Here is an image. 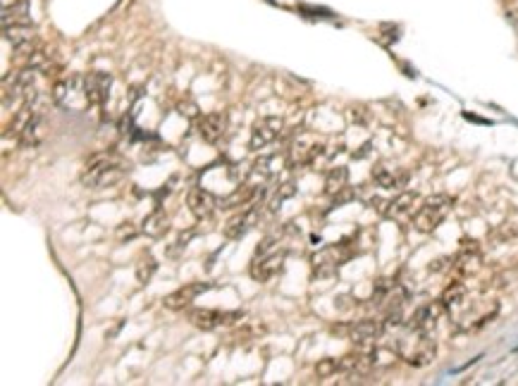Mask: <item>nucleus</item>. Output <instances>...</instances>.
<instances>
[{
  "instance_id": "4",
  "label": "nucleus",
  "mask_w": 518,
  "mask_h": 386,
  "mask_svg": "<svg viewBox=\"0 0 518 386\" xmlns=\"http://www.w3.org/2000/svg\"><path fill=\"white\" fill-rule=\"evenodd\" d=\"M284 131V122L282 117H275V115H267V117H260L251 129V139H248V148L251 151H263L265 146L275 144Z\"/></svg>"
},
{
  "instance_id": "11",
  "label": "nucleus",
  "mask_w": 518,
  "mask_h": 386,
  "mask_svg": "<svg viewBox=\"0 0 518 386\" xmlns=\"http://www.w3.org/2000/svg\"><path fill=\"white\" fill-rule=\"evenodd\" d=\"M3 38L8 43H12V48L19 50V53H31V48H34V38H36V31L31 27L29 22H22V24H10V27H3Z\"/></svg>"
},
{
  "instance_id": "25",
  "label": "nucleus",
  "mask_w": 518,
  "mask_h": 386,
  "mask_svg": "<svg viewBox=\"0 0 518 386\" xmlns=\"http://www.w3.org/2000/svg\"><path fill=\"white\" fill-rule=\"evenodd\" d=\"M340 372V363L337 360H332V358H325V360H318V365H316V375L321 377V379H328L332 375H337Z\"/></svg>"
},
{
  "instance_id": "6",
  "label": "nucleus",
  "mask_w": 518,
  "mask_h": 386,
  "mask_svg": "<svg viewBox=\"0 0 518 386\" xmlns=\"http://www.w3.org/2000/svg\"><path fill=\"white\" fill-rule=\"evenodd\" d=\"M258 220H260V205H255V203L246 205L244 210L236 212L232 220L227 222L225 236H227V239H232V241L244 239L248 231H251V229L255 227V224H258Z\"/></svg>"
},
{
  "instance_id": "17",
  "label": "nucleus",
  "mask_w": 518,
  "mask_h": 386,
  "mask_svg": "<svg viewBox=\"0 0 518 386\" xmlns=\"http://www.w3.org/2000/svg\"><path fill=\"white\" fill-rule=\"evenodd\" d=\"M373 182L380 186V189H404L408 182V175L406 172L392 170V167H387V165H375Z\"/></svg>"
},
{
  "instance_id": "18",
  "label": "nucleus",
  "mask_w": 518,
  "mask_h": 386,
  "mask_svg": "<svg viewBox=\"0 0 518 386\" xmlns=\"http://www.w3.org/2000/svg\"><path fill=\"white\" fill-rule=\"evenodd\" d=\"M255 193H258V186H255V184H248V186H239V189H234L232 193H229L227 198H222V201L217 203V205H220L222 210H232V208H246V205H251V203H253Z\"/></svg>"
},
{
  "instance_id": "27",
  "label": "nucleus",
  "mask_w": 518,
  "mask_h": 386,
  "mask_svg": "<svg viewBox=\"0 0 518 386\" xmlns=\"http://www.w3.org/2000/svg\"><path fill=\"white\" fill-rule=\"evenodd\" d=\"M117 236H120V239H122V241H125V239H132V236H137V229H134L132 224L127 222V224H122V227H120Z\"/></svg>"
},
{
  "instance_id": "20",
  "label": "nucleus",
  "mask_w": 518,
  "mask_h": 386,
  "mask_svg": "<svg viewBox=\"0 0 518 386\" xmlns=\"http://www.w3.org/2000/svg\"><path fill=\"white\" fill-rule=\"evenodd\" d=\"M347 182H349L347 167H332L328 172V177H325V193H328V196H337L340 191L347 189Z\"/></svg>"
},
{
  "instance_id": "15",
  "label": "nucleus",
  "mask_w": 518,
  "mask_h": 386,
  "mask_svg": "<svg viewBox=\"0 0 518 386\" xmlns=\"http://www.w3.org/2000/svg\"><path fill=\"white\" fill-rule=\"evenodd\" d=\"M208 288H210L208 284H187V286H182V288H177V291L165 296L163 305L170 308V310H184V308H189L191 303H194V298L198 293L208 291Z\"/></svg>"
},
{
  "instance_id": "13",
  "label": "nucleus",
  "mask_w": 518,
  "mask_h": 386,
  "mask_svg": "<svg viewBox=\"0 0 518 386\" xmlns=\"http://www.w3.org/2000/svg\"><path fill=\"white\" fill-rule=\"evenodd\" d=\"M113 86V76L105 72H91L86 74V98L88 105H103L108 100V93H110Z\"/></svg>"
},
{
  "instance_id": "8",
  "label": "nucleus",
  "mask_w": 518,
  "mask_h": 386,
  "mask_svg": "<svg viewBox=\"0 0 518 386\" xmlns=\"http://www.w3.org/2000/svg\"><path fill=\"white\" fill-rule=\"evenodd\" d=\"M401 356L406 358V363L411 368H427L432 363L434 356H437V344L427 337V334H418V339L413 341L411 351H404Z\"/></svg>"
},
{
  "instance_id": "26",
  "label": "nucleus",
  "mask_w": 518,
  "mask_h": 386,
  "mask_svg": "<svg viewBox=\"0 0 518 386\" xmlns=\"http://www.w3.org/2000/svg\"><path fill=\"white\" fill-rule=\"evenodd\" d=\"M177 110L182 112V115H187V117H191V119H196L198 117V105L194 100H179V105H177Z\"/></svg>"
},
{
  "instance_id": "16",
  "label": "nucleus",
  "mask_w": 518,
  "mask_h": 386,
  "mask_svg": "<svg viewBox=\"0 0 518 386\" xmlns=\"http://www.w3.org/2000/svg\"><path fill=\"white\" fill-rule=\"evenodd\" d=\"M415 201H418V193L401 191L399 196H394L392 201L385 203V208H382V215H385L387 220H401V217H406V215H411V212H413Z\"/></svg>"
},
{
  "instance_id": "3",
  "label": "nucleus",
  "mask_w": 518,
  "mask_h": 386,
  "mask_svg": "<svg viewBox=\"0 0 518 386\" xmlns=\"http://www.w3.org/2000/svg\"><path fill=\"white\" fill-rule=\"evenodd\" d=\"M323 151H325V146L321 144V141H318L316 136H311V134L301 131V134H297L294 144L289 146V153H287V165H289L292 170L313 165Z\"/></svg>"
},
{
  "instance_id": "12",
  "label": "nucleus",
  "mask_w": 518,
  "mask_h": 386,
  "mask_svg": "<svg viewBox=\"0 0 518 386\" xmlns=\"http://www.w3.org/2000/svg\"><path fill=\"white\" fill-rule=\"evenodd\" d=\"M187 208L196 220H206V217L213 215V210L217 208V201L208 189H201V186H198V189H191L187 193Z\"/></svg>"
},
{
  "instance_id": "5",
  "label": "nucleus",
  "mask_w": 518,
  "mask_h": 386,
  "mask_svg": "<svg viewBox=\"0 0 518 386\" xmlns=\"http://www.w3.org/2000/svg\"><path fill=\"white\" fill-rule=\"evenodd\" d=\"M244 312H222V310H210V308H198V310L189 312V322L196 327V329L203 332H213L217 327L232 324V322L241 320Z\"/></svg>"
},
{
  "instance_id": "21",
  "label": "nucleus",
  "mask_w": 518,
  "mask_h": 386,
  "mask_svg": "<svg viewBox=\"0 0 518 386\" xmlns=\"http://www.w3.org/2000/svg\"><path fill=\"white\" fill-rule=\"evenodd\" d=\"M142 231H144L146 236H151V239H161L165 231H168V217H165V212L163 210H156L153 215L146 217Z\"/></svg>"
},
{
  "instance_id": "7",
  "label": "nucleus",
  "mask_w": 518,
  "mask_h": 386,
  "mask_svg": "<svg viewBox=\"0 0 518 386\" xmlns=\"http://www.w3.org/2000/svg\"><path fill=\"white\" fill-rule=\"evenodd\" d=\"M447 310L442 300H434V303H427L423 308H418L411 320H408V332L413 334H430V329L437 324V320L442 317V312Z\"/></svg>"
},
{
  "instance_id": "1",
  "label": "nucleus",
  "mask_w": 518,
  "mask_h": 386,
  "mask_svg": "<svg viewBox=\"0 0 518 386\" xmlns=\"http://www.w3.org/2000/svg\"><path fill=\"white\" fill-rule=\"evenodd\" d=\"M127 175V165L117 156H96L81 172V184L88 189H105L122 182Z\"/></svg>"
},
{
  "instance_id": "24",
  "label": "nucleus",
  "mask_w": 518,
  "mask_h": 386,
  "mask_svg": "<svg viewBox=\"0 0 518 386\" xmlns=\"http://www.w3.org/2000/svg\"><path fill=\"white\" fill-rule=\"evenodd\" d=\"M156 267H158V262L153 260L151 253H144L139 257V265H137V279L142 281V284H146V281L151 279V274L156 272Z\"/></svg>"
},
{
  "instance_id": "22",
  "label": "nucleus",
  "mask_w": 518,
  "mask_h": 386,
  "mask_svg": "<svg viewBox=\"0 0 518 386\" xmlns=\"http://www.w3.org/2000/svg\"><path fill=\"white\" fill-rule=\"evenodd\" d=\"M464 298H466V286L461 284V281H454V284H449L444 288V293H442V303L447 310H451V308H456V305H461L464 303Z\"/></svg>"
},
{
  "instance_id": "19",
  "label": "nucleus",
  "mask_w": 518,
  "mask_h": 386,
  "mask_svg": "<svg viewBox=\"0 0 518 386\" xmlns=\"http://www.w3.org/2000/svg\"><path fill=\"white\" fill-rule=\"evenodd\" d=\"M478 265H480V250H478V243L464 241L461 253L456 255V269L461 274H471V272H476Z\"/></svg>"
},
{
  "instance_id": "14",
  "label": "nucleus",
  "mask_w": 518,
  "mask_h": 386,
  "mask_svg": "<svg viewBox=\"0 0 518 386\" xmlns=\"http://www.w3.org/2000/svg\"><path fill=\"white\" fill-rule=\"evenodd\" d=\"M382 332H385V324L377 320H358V322H351V327L347 329L349 339L354 341V344H373L375 339L382 337Z\"/></svg>"
},
{
  "instance_id": "9",
  "label": "nucleus",
  "mask_w": 518,
  "mask_h": 386,
  "mask_svg": "<svg viewBox=\"0 0 518 386\" xmlns=\"http://www.w3.org/2000/svg\"><path fill=\"white\" fill-rule=\"evenodd\" d=\"M196 131L206 144H220L227 131V117L222 112H208L196 122Z\"/></svg>"
},
{
  "instance_id": "23",
  "label": "nucleus",
  "mask_w": 518,
  "mask_h": 386,
  "mask_svg": "<svg viewBox=\"0 0 518 386\" xmlns=\"http://www.w3.org/2000/svg\"><path fill=\"white\" fill-rule=\"evenodd\" d=\"M294 193H297V186H294V182H287L282 186H277V189H275V193L270 196V201H267V210L275 212V210L280 208V205L287 201V198H292Z\"/></svg>"
},
{
  "instance_id": "10",
  "label": "nucleus",
  "mask_w": 518,
  "mask_h": 386,
  "mask_svg": "<svg viewBox=\"0 0 518 386\" xmlns=\"http://www.w3.org/2000/svg\"><path fill=\"white\" fill-rule=\"evenodd\" d=\"M284 257H287L284 250H272V253H267V255L253 257V262H251V276H253L255 281L272 279V276L277 274L280 269H282Z\"/></svg>"
},
{
  "instance_id": "2",
  "label": "nucleus",
  "mask_w": 518,
  "mask_h": 386,
  "mask_svg": "<svg viewBox=\"0 0 518 386\" xmlns=\"http://www.w3.org/2000/svg\"><path fill=\"white\" fill-rule=\"evenodd\" d=\"M454 198L447 193H434V196L425 198L423 205L418 208V212L413 215V229L420 234H430L447 220V215L451 212Z\"/></svg>"
},
{
  "instance_id": "28",
  "label": "nucleus",
  "mask_w": 518,
  "mask_h": 386,
  "mask_svg": "<svg viewBox=\"0 0 518 386\" xmlns=\"http://www.w3.org/2000/svg\"><path fill=\"white\" fill-rule=\"evenodd\" d=\"M17 3H19V0H3V10H8V8H15Z\"/></svg>"
}]
</instances>
